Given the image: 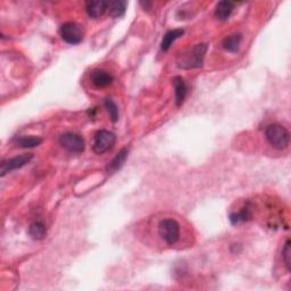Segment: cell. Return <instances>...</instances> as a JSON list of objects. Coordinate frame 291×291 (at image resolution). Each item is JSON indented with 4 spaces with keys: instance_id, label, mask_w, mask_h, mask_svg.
<instances>
[{
    "instance_id": "6da1fadb",
    "label": "cell",
    "mask_w": 291,
    "mask_h": 291,
    "mask_svg": "<svg viewBox=\"0 0 291 291\" xmlns=\"http://www.w3.org/2000/svg\"><path fill=\"white\" fill-rule=\"evenodd\" d=\"M207 51L206 43L196 44L195 47L183 51L177 59V66L183 70L199 69L203 66L204 58H205Z\"/></svg>"
},
{
    "instance_id": "7a4b0ae2",
    "label": "cell",
    "mask_w": 291,
    "mask_h": 291,
    "mask_svg": "<svg viewBox=\"0 0 291 291\" xmlns=\"http://www.w3.org/2000/svg\"><path fill=\"white\" fill-rule=\"evenodd\" d=\"M265 137L271 146L277 149H285L289 146L290 133L285 126L278 123L270 124L265 130Z\"/></svg>"
},
{
    "instance_id": "3957f363",
    "label": "cell",
    "mask_w": 291,
    "mask_h": 291,
    "mask_svg": "<svg viewBox=\"0 0 291 291\" xmlns=\"http://www.w3.org/2000/svg\"><path fill=\"white\" fill-rule=\"evenodd\" d=\"M158 234L167 245H175L180 239V224L173 218H165L158 225Z\"/></svg>"
},
{
    "instance_id": "277c9868",
    "label": "cell",
    "mask_w": 291,
    "mask_h": 291,
    "mask_svg": "<svg viewBox=\"0 0 291 291\" xmlns=\"http://www.w3.org/2000/svg\"><path fill=\"white\" fill-rule=\"evenodd\" d=\"M116 142V135L108 130H99L94 134L92 149L93 152L101 155L111 150Z\"/></svg>"
},
{
    "instance_id": "5b68a950",
    "label": "cell",
    "mask_w": 291,
    "mask_h": 291,
    "mask_svg": "<svg viewBox=\"0 0 291 291\" xmlns=\"http://www.w3.org/2000/svg\"><path fill=\"white\" fill-rule=\"evenodd\" d=\"M59 143L63 148L69 150L70 153H83L85 148V142L80 134L67 132L60 135Z\"/></svg>"
},
{
    "instance_id": "8992f818",
    "label": "cell",
    "mask_w": 291,
    "mask_h": 291,
    "mask_svg": "<svg viewBox=\"0 0 291 291\" xmlns=\"http://www.w3.org/2000/svg\"><path fill=\"white\" fill-rule=\"evenodd\" d=\"M60 37L69 44H79L83 39V30L74 22H67L60 28Z\"/></svg>"
},
{
    "instance_id": "52a82bcc",
    "label": "cell",
    "mask_w": 291,
    "mask_h": 291,
    "mask_svg": "<svg viewBox=\"0 0 291 291\" xmlns=\"http://www.w3.org/2000/svg\"><path fill=\"white\" fill-rule=\"evenodd\" d=\"M32 158V154H23L20 155V156L10 158V160L2 161L1 165H0V174H1V176H5L7 173L14 171V169L23 167L24 165L30 163V161H31Z\"/></svg>"
},
{
    "instance_id": "ba28073f",
    "label": "cell",
    "mask_w": 291,
    "mask_h": 291,
    "mask_svg": "<svg viewBox=\"0 0 291 291\" xmlns=\"http://www.w3.org/2000/svg\"><path fill=\"white\" fill-rule=\"evenodd\" d=\"M90 80L97 88H107L114 81L113 75L105 70H93L90 74Z\"/></svg>"
},
{
    "instance_id": "9c48e42d",
    "label": "cell",
    "mask_w": 291,
    "mask_h": 291,
    "mask_svg": "<svg viewBox=\"0 0 291 291\" xmlns=\"http://www.w3.org/2000/svg\"><path fill=\"white\" fill-rule=\"evenodd\" d=\"M109 3L104 0H93L85 3V10L90 17L99 18L106 13L108 9Z\"/></svg>"
},
{
    "instance_id": "30bf717a",
    "label": "cell",
    "mask_w": 291,
    "mask_h": 291,
    "mask_svg": "<svg viewBox=\"0 0 291 291\" xmlns=\"http://www.w3.org/2000/svg\"><path fill=\"white\" fill-rule=\"evenodd\" d=\"M127 155H128L127 148H123L122 150H120L119 154H116V156L108 163L107 167H106V171H107L109 174H114V173H116L119 169H121L123 164L125 163Z\"/></svg>"
},
{
    "instance_id": "8fae6325",
    "label": "cell",
    "mask_w": 291,
    "mask_h": 291,
    "mask_svg": "<svg viewBox=\"0 0 291 291\" xmlns=\"http://www.w3.org/2000/svg\"><path fill=\"white\" fill-rule=\"evenodd\" d=\"M173 85L175 90V104L177 107H180L183 104L187 96V84L181 77H175L173 79Z\"/></svg>"
},
{
    "instance_id": "7c38bea8",
    "label": "cell",
    "mask_w": 291,
    "mask_h": 291,
    "mask_svg": "<svg viewBox=\"0 0 291 291\" xmlns=\"http://www.w3.org/2000/svg\"><path fill=\"white\" fill-rule=\"evenodd\" d=\"M236 3L233 1H220L215 8V16L218 21H226L232 14Z\"/></svg>"
},
{
    "instance_id": "4fadbf2b",
    "label": "cell",
    "mask_w": 291,
    "mask_h": 291,
    "mask_svg": "<svg viewBox=\"0 0 291 291\" xmlns=\"http://www.w3.org/2000/svg\"><path fill=\"white\" fill-rule=\"evenodd\" d=\"M184 35V31L181 29H176V30H171V31L166 32L165 36L163 37V40L161 42V49L163 51H167L169 48H171L172 43L174 42L176 39H179L180 37H182Z\"/></svg>"
},
{
    "instance_id": "5bb4252c",
    "label": "cell",
    "mask_w": 291,
    "mask_h": 291,
    "mask_svg": "<svg viewBox=\"0 0 291 291\" xmlns=\"http://www.w3.org/2000/svg\"><path fill=\"white\" fill-rule=\"evenodd\" d=\"M29 233L35 240H42L47 234V228L43 224V222L37 221L33 222L29 228Z\"/></svg>"
},
{
    "instance_id": "9a60e30c",
    "label": "cell",
    "mask_w": 291,
    "mask_h": 291,
    "mask_svg": "<svg viewBox=\"0 0 291 291\" xmlns=\"http://www.w3.org/2000/svg\"><path fill=\"white\" fill-rule=\"evenodd\" d=\"M14 142L22 148H35L42 142V139L36 135H29V137H18L14 140Z\"/></svg>"
},
{
    "instance_id": "2e32d148",
    "label": "cell",
    "mask_w": 291,
    "mask_h": 291,
    "mask_svg": "<svg viewBox=\"0 0 291 291\" xmlns=\"http://www.w3.org/2000/svg\"><path fill=\"white\" fill-rule=\"evenodd\" d=\"M241 40H243V37H241L239 33H238V35L236 33V35L226 37L224 41H223V48L230 52H238L240 48Z\"/></svg>"
},
{
    "instance_id": "e0dca14e",
    "label": "cell",
    "mask_w": 291,
    "mask_h": 291,
    "mask_svg": "<svg viewBox=\"0 0 291 291\" xmlns=\"http://www.w3.org/2000/svg\"><path fill=\"white\" fill-rule=\"evenodd\" d=\"M127 2L124 0H117V1H113L109 3V15L114 18L122 17L125 14Z\"/></svg>"
},
{
    "instance_id": "ac0fdd59",
    "label": "cell",
    "mask_w": 291,
    "mask_h": 291,
    "mask_svg": "<svg viewBox=\"0 0 291 291\" xmlns=\"http://www.w3.org/2000/svg\"><path fill=\"white\" fill-rule=\"evenodd\" d=\"M249 218H250V209H249L248 207L243 208L240 211H238V213H232L230 215V221H231L233 225L244 223L246 221H248Z\"/></svg>"
},
{
    "instance_id": "d6986e66",
    "label": "cell",
    "mask_w": 291,
    "mask_h": 291,
    "mask_svg": "<svg viewBox=\"0 0 291 291\" xmlns=\"http://www.w3.org/2000/svg\"><path fill=\"white\" fill-rule=\"evenodd\" d=\"M104 104L105 108L107 109L109 117H111V121L113 123H116L119 121V107H117V105L111 98H106Z\"/></svg>"
},
{
    "instance_id": "ffe728a7",
    "label": "cell",
    "mask_w": 291,
    "mask_h": 291,
    "mask_svg": "<svg viewBox=\"0 0 291 291\" xmlns=\"http://www.w3.org/2000/svg\"><path fill=\"white\" fill-rule=\"evenodd\" d=\"M291 250H290V240H287L282 250V260L285 263L287 270L290 271L291 268Z\"/></svg>"
},
{
    "instance_id": "44dd1931",
    "label": "cell",
    "mask_w": 291,
    "mask_h": 291,
    "mask_svg": "<svg viewBox=\"0 0 291 291\" xmlns=\"http://www.w3.org/2000/svg\"><path fill=\"white\" fill-rule=\"evenodd\" d=\"M141 6L145 7V9H146V8H148V7L152 6V2H146V3L145 2H141Z\"/></svg>"
}]
</instances>
